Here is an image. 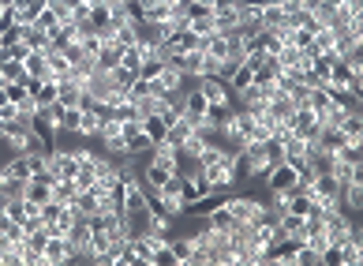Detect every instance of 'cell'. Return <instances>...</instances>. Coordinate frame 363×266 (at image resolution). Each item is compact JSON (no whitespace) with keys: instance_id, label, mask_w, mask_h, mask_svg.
Listing matches in <instances>:
<instances>
[{"instance_id":"obj_22","label":"cell","mask_w":363,"mask_h":266,"mask_svg":"<svg viewBox=\"0 0 363 266\" xmlns=\"http://www.w3.org/2000/svg\"><path fill=\"white\" fill-rule=\"evenodd\" d=\"M0 76L8 82H23L26 79V64L23 60H0Z\"/></svg>"},{"instance_id":"obj_27","label":"cell","mask_w":363,"mask_h":266,"mask_svg":"<svg viewBox=\"0 0 363 266\" xmlns=\"http://www.w3.org/2000/svg\"><path fill=\"white\" fill-rule=\"evenodd\" d=\"M169 244H172L176 259H180V266H184V263H188V255H191V236H169Z\"/></svg>"},{"instance_id":"obj_13","label":"cell","mask_w":363,"mask_h":266,"mask_svg":"<svg viewBox=\"0 0 363 266\" xmlns=\"http://www.w3.org/2000/svg\"><path fill=\"white\" fill-rule=\"evenodd\" d=\"M206 222H210V229H213V233H232V229H236V218H232V214H229V210L221 206V203H218V206H213L210 214H206Z\"/></svg>"},{"instance_id":"obj_3","label":"cell","mask_w":363,"mask_h":266,"mask_svg":"<svg viewBox=\"0 0 363 266\" xmlns=\"http://www.w3.org/2000/svg\"><path fill=\"white\" fill-rule=\"evenodd\" d=\"M195 87L202 90V98H206L210 105H232L229 82H221V79H213V76H202V79H195Z\"/></svg>"},{"instance_id":"obj_5","label":"cell","mask_w":363,"mask_h":266,"mask_svg":"<svg viewBox=\"0 0 363 266\" xmlns=\"http://www.w3.org/2000/svg\"><path fill=\"white\" fill-rule=\"evenodd\" d=\"M42 259H45V266H60V263H71V247H68V236H49V244H45Z\"/></svg>"},{"instance_id":"obj_2","label":"cell","mask_w":363,"mask_h":266,"mask_svg":"<svg viewBox=\"0 0 363 266\" xmlns=\"http://www.w3.org/2000/svg\"><path fill=\"white\" fill-rule=\"evenodd\" d=\"M42 169H45V161L34 158V154H12L0 172H4V177H15V180H30L34 172H42Z\"/></svg>"},{"instance_id":"obj_24","label":"cell","mask_w":363,"mask_h":266,"mask_svg":"<svg viewBox=\"0 0 363 266\" xmlns=\"http://www.w3.org/2000/svg\"><path fill=\"white\" fill-rule=\"evenodd\" d=\"M150 266H180V259H176V251H172L169 240H165V244L150 255Z\"/></svg>"},{"instance_id":"obj_9","label":"cell","mask_w":363,"mask_h":266,"mask_svg":"<svg viewBox=\"0 0 363 266\" xmlns=\"http://www.w3.org/2000/svg\"><path fill=\"white\" fill-rule=\"evenodd\" d=\"M330 177L337 180V184H348V180H363V165H348V161H341L337 154H333Z\"/></svg>"},{"instance_id":"obj_10","label":"cell","mask_w":363,"mask_h":266,"mask_svg":"<svg viewBox=\"0 0 363 266\" xmlns=\"http://www.w3.org/2000/svg\"><path fill=\"white\" fill-rule=\"evenodd\" d=\"M57 102L60 105H82V87L76 79H57Z\"/></svg>"},{"instance_id":"obj_7","label":"cell","mask_w":363,"mask_h":266,"mask_svg":"<svg viewBox=\"0 0 363 266\" xmlns=\"http://www.w3.org/2000/svg\"><path fill=\"white\" fill-rule=\"evenodd\" d=\"M363 206V180H348V184H341V210L344 214H352V210Z\"/></svg>"},{"instance_id":"obj_18","label":"cell","mask_w":363,"mask_h":266,"mask_svg":"<svg viewBox=\"0 0 363 266\" xmlns=\"http://www.w3.org/2000/svg\"><path fill=\"white\" fill-rule=\"evenodd\" d=\"M195 132V124L188 121V116H180V121H176L172 127H169V135H165V143H172V146H180L184 139H188V135Z\"/></svg>"},{"instance_id":"obj_33","label":"cell","mask_w":363,"mask_h":266,"mask_svg":"<svg viewBox=\"0 0 363 266\" xmlns=\"http://www.w3.org/2000/svg\"><path fill=\"white\" fill-rule=\"evenodd\" d=\"M0 12H4V4H0Z\"/></svg>"},{"instance_id":"obj_6","label":"cell","mask_w":363,"mask_h":266,"mask_svg":"<svg viewBox=\"0 0 363 266\" xmlns=\"http://www.w3.org/2000/svg\"><path fill=\"white\" fill-rule=\"evenodd\" d=\"M135 42L143 45V49H157V45L165 42V26H157V23H143V19H139V23H135Z\"/></svg>"},{"instance_id":"obj_1","label":"cell","mask_w":363,"mask_h":266,"mask_svg":"<svg viewBox=\"0 0 363 266\" xmlns=\"http://www.w3.org/2000/svg\"><path fill=\"white\" fill-rule=\"evenodd\" d=\"M202 177H206V184L210 191H218V195H229L232 188H236V165H229V161H221V165H210V169H202Z\"/></svg>"},{"instance_id":"obj_17","label":"cell","mask_w":363,"mask_h":266,"mask_svg":"<svg viewBox=\"0 0 363 266\" xmlns=\"http://www.w3.org/2000/svg\"><path fill=\"white\" fill-rule=\"evenodd\" d=\"M258 19H263V4L240 0V26H258Z\"/></svg>"},{"instance_id":"obj_29","label":"cell","mask_w":363,"mask_h":266,"mask_svg":"<svg viewBox=\"0 0 363 266\" xmlns=\"http://www.w3.org/2000/svg\"><path fill=\"white\" fill-rule=\"evenodd\" d=\"M45 244H49V233H45V225L42 229H34V233H26V247H30V251H45Z\"/></svg>"},{"instance_id":"obj_32","label":"cell","mask_w":363,"mask_h":266,"mask_svg":"<svg viewBox=\"0 0 363 266\" xmlns=\"http://www.w3.org/2000/svg\"><path fill=\"white\" fill-rule=\"evenodd\" d=\"M326 4H341V0H326Z\"/></svg>"},{"instance_id":"obj_25","label":"cell","mask_w":363,"mask_h":266,"mask_svg":"<svg viewBox=\"0 0 363 266\" xmlns=\"http://www.w3.org/2000/svg\"><path fill=\"white\" fill-rule=\"evenodd\" d=\"M251 79H255V71H251L247 64H240V71H236V76L229 79V90H232V94H240V90H244V87H251Z\"/></svg>"},{"instance_id":"obj_31","label":"cell","mask_w":363,"mask_h":266,"mask_svg":"<svg viewBox=\"0 0 363 266\" xmlns=\"http://www.w3.org/2000/svg\"><path fill=\"white\" fill-rule=\"evenodd\" d=\"M0 4H4V8H12V4H15V0H0Z\"/></svg>"},{"instance_id":"obj_16","label":"cell","mask_w":363,"mask_h":266,"mask_svg":"<svg viewBox=\"0 0 363 266\" xmlns=\"http://www.w3.org/2000/svg\"><path fill=\"white\" fill-rule=\"evenodd\" d=\"M143 132L150 135V143H165V135H169V124L161 121V116H143Z\"/></svg>"},{"instance_id":"obj_26","label":"cell","mask_w":363,"mask_h":266,"mask_svg":"<svg viewBox=\"0 0 363 266\" xmlns=\"http://www.w3.org/2000/svg\"><path fill=\"white\" fill-rule=\"evenodd\" d=\"M109 23H113L109 4H94V8H90V26H94V30H101V26H109Z\"/></svg>"},{"instance_id":"obj_14","label":"cell","mask_w":363,"mask_h":266,"mask_svg":"<svg viewBox=\"0 0 363 266\" xmlns=\"http://www.w3.org/2000/svg\"><path fill=\"white\" fill-rule=\"evenodd\" d=\"M34 102H38V109L57 105V79H42L38 90H34Z\"/></svg>"},{"instance_id":"obj_23","label":"cell","mask_w":363,"mask_h":266,"mask_svg":"<svg viewBox=\"0 0 363 266\" xmlns=\"http://www.w3.org/2000/svg\"><path fill=\"white\" fill-rule=\"evenodd\" d=\"M337 127H341L344 135H348V139H363V113H348Z\"/></svg>"},{"instance_id":"obj_21","label":"cell","mask_w":363,"mask_h":266,"mask_svg":"<svg viewBox=\"0 0 363 266\" xmlns=\"http://www.w3.org/2000/svg\"><path fill=\"white\" fill-rule=\"evenodd\" d=\"M76 195H79V188H76V180H57V184H53V199H57V203H76Z\"/></svg>"},{"instance_id":"obj_19","label":"cell","mask_w":363,"mask_h":266,"mask_svg":"<svg viewBox=\"0 0 363 266\" xmlns=\"http://www.w3.org/2000/svg\"><path fill=\"white\" fill-rule=\"evenodd\" d=\"M120 68H127V71L139 76V68H143V45H127V49L120 53Z\"/></svg>"},{"instance_id":"obj_12","label":"cell","mask_w":363,"mask_h":266,"mask_svg":"<svg viewBox=\"0 0 363 266\" xmlns=\"http://www.w3.org/2000/svg\"><path fill=\"white\" fill-rule=\"evenodd\" d=\"M26 64V76H30V79H53V71H49V57H45V53H30V57H26L23 60Z\"/></svg>"},{"instance_id":"obj_11","label":"cell","mask_w":363,"mask_h":266,"mask_svg":"<svg viewBox=\"0 0 363 266\" xmlns=\"http://www.w3.org/2000/svg\"><path fill=\"white\" fill-rule=\"evenodd\" d=\"M45 57H49V71H53V79H68V76H71V60L64 57V49L49 45V49H45Z\"/></svg>"},{"instance_id":"obj_20","label":"cell","mask_w":363,"mask_h":266,"mask_svg":"<svg viewBox=\"0 0 363 266\" xmlns=\"http://www.w3.org/2000/svg\"><path fill=\"white\" fill-rule=\"evenodd\" d=\"M124 146H127V154H154V143H150V135H146V132L127 135Z\"/></svg>"},{"instance_id":"obj_4","label":"cell","mask_w":363,"mask_h":266,"mask_svg":"<svg viewBox=\"0 0 363 266\" xmlns=\"http://www.w3.org/2000/svg\"><path fill=\"white\" fill-rule=\"evenodd\" d=\"M288 127H292V132L300 135V139H315L322 124H319V116L311 113V105H300L292 116H288Z\"/></svg>"},{"instance_id":"obj_30","label":"cell","mask_w":363,"mask_h":266,"mask_svg":"<svg viewBox=\"0 0 363 266\" xmlns=\"http://www.w3.org/2000/svg\"><path fill=\"white\" fill-rule=\"evenodd\" d=\"M15 116H19V105H15V102H4V105H0V121H4V124H12Z\"/></svg>"},{"instance_id":"obj_15","label":"cell","mask_w":363,"mask_h":266,"mask_svg":"<svg viewBox=\"0 0 363 266\" xmlns=\"http://www.w3.org/2000/svg\"><path fill=\"white\" fill-rule=\"evenodd\" d=\"M191 34H199V38H210V34H218V26H213V12H202V15H191L188 23Z\"/></svg>"},{"instance_id":"obj_34","label":"cell","mask_w":363,"mask_h":266,"mask_svg":"<svg viewBox=\"0 0 363 266\" xmlns=\"http://www.w3.org/2000/svg\"><path fill=\"white\" fill-rule=\"evenodd\" d=\"M0 127H4V121H0Z\"/></svg>"},{"instance_id":"obj_8","label":"cell","mask_w":363,"mask_h":266,"mask_svg":"<svg viewBox=\"0 0 363 266\" xmlns=\"http://www.w3.org/2000/svg\"><path fill=\"white\" fill-rule=\"evenodd\" d=\"M19 42L26 45V49H30V53H45V49H49V34H45V30H38V26H23V30H19Z\"/></svg>"},{"instance_id":"obj_28","label":"cell","mask_w":363,"mask_h":266,"mask_svg":"<svg viewBox=\"0 0 363 266\" xmlns=\"http://www.w3.org/2000/svg\"><path fill=\"white\" fill-rule=\"evenodd\" d=\"M34 26H38V30H45V34H49V30H57V26H60V19H57V15L49 12V4H45L42 12H38V19H34Z\"/></svg>"}]
</instances>
